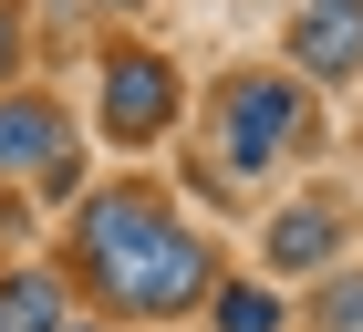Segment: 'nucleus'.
<instances>
[{
    "mask_svg": "<svg viewBox=\"0 0 363 332\" xmlns=\"http://www.w3.org/2000/svg\"><path fill=\"white\" fill-rule=\"evenodd\" d=\"M167 218H177V208H167L156 187H135V177H125V187H104V197H84V218H73V270L104 291V280L125 270V260H135Z\"/></svg>",
    "mask_w": 363,
    "mask_h": 332,
    "instance_id": "nucleus-3",
    "label": "nucleus"
},
{
    "mask_svg": "<svg viewBox=\"0 0 363 332\" xmlns=\"http://www.w3.org/2000/svg\"><path fill=\"white\" fill-rule=\"evenodd\" d=\"M21 73V11H11V0H0V83Z\"/></svg>",
    "mask_w": 363,
    "mask_h": 332,
    "instance_id": "nucleus-11",
    "label": "nucleus"
},
{
    "mask_svg": "<svg viewBox=\"0 0 363 332\" xmlns=\"http://www.w3.org/2000/svg\"><path fill=\"white\" fill-rule=\"evenodd\" d=\"M208 291H218V249L197 239V228L167 218L125 270L104 280V291H94V301H104V311H135V322H177V311H197Z\"/></svg>",
    "mask_w": 363,
    "mask_h": 332,
    "instance_id": "nucleus-2",
    "label": "nucleus"
},
{
    "mask_svg": "<svg viewBox=\"0 0 363 332\" xmlns=\"http://www.w3.org/2000/svg\"><path fill=\"white\" fill-rule=\"evenodd\" d=\"M62 322H73L62 270H0V332H62Z\"/></svg>",
    "mask_w": 363,
    "mask_h": 332,
    "instance_id": "nucleus-8",
    "label": "nucleus"
},
{
    "mask_svg": "<svg viewBox=\"0 0 363 332\" xmlns=\"http://www.w3.org/2000/svg\"><path fill=\"white\" fill-rule=\"evenodd\" d=\"M291 73L301 83H353L363 73V0H301L291 11Z\"/></svg>",
    "mask_w": 363,
    "mask_h": 332,
    "instance_id": "nucleus-5",
    "label": "nucleus"
},
{
    "mask_svg": "<svg viewBox=\"0 0 363 332\" xmlns=\"http://www.w3.org/2000/svg\"><path fill=\"white\" fill-rule=\"evenodd\" d=\"M73 156V114L52 94H0V177H52Z\"/></svg>",
    "mask_w": 363,
    "mask_h": 332,
    "instance_id": "nucleus-6",
    "label": "nucleus"
},
{
    "mask_svg": "<svg viewBox=\"0 0 363 332\" xmlns=\"http://www.w3.org/2000/svg\"><path fill=\"white\" fill-rule=\"evenodd\" d=\"M177 104H187V94H177V62L135 52V42L104 52V94H94V114H104L114 145H156V135L177 125Z\"/></svg>",
    "mask_w": 363,
    "mask_h": 332,
    "instance_id": "nucleus-4",
    "label": "nucleus"
},
{
    "mask_svg": "<svg viewBox=\"0 0 363 332\" xmlns=\"http://www.w3.org/2000/svg\"><path fill=\"white\" fill-rule=\"evenodd\" d=\"M311 332H363V270H322V291H311Z\"/></svg>",
    "mask_w": 363,
    "mask_h": 332,
    "instance_id": "nucleus-10",
    "label": "nucleus"
},
{
    "mask_svg": "<svg viewBox=\"0 0 363 332\" xmlns=\"http://www.w3.org/2000/svg\"><path fill=\"white\" fill-rule=\"evenodd\" d=\"M62 332H104V322H62Z\"/></svg>",
    "mask_w": 363,
    "mask_h": 332,
    "instance_id": "nucleus-12",
    "label": "nucleus"
},
{
    "mask_svg": "<svg viewBox=\"0 0 363 332\" xmlns=\"http://www.w3.org/2000/svg\"><path fill=\"white\" fill-rule=\"evenodd\" d=\"M104 11H135V0H104Z\"/></svg>",
    "mask_w": 363,
    "mask_h": 332,
    "instance_id": "nucleus-13",
    "label": "nucleus"
},
{
    "mask_svg": "<svg viewBox=\"0 0 363 332\" xmlns=\"http://www.w3.org/2000/svg\"><path fill=\"white\" fill-rule=\"evenodd\" d=\"M301 125H311L301 73H228L218 83V166L228 177H270L301 145Z\"/></svg>",
    "mask_w": 363,
    "mask_h": 332,
    "instance_id": "nucleus-1",
    "label": "nucleus"
},
{
    "mask_svg": "<svg viewBox=\"0 0 363 332\" xmlns=\"http://www.w3.org/2000/svg\"><path fill=\"white\" fill-rule=\"evenodd\" d=\"M208 322L218 332H280V291L270 280H218L208 291Z\"/></svg>",
    "mask_w": 363,
    "mask_h": 332,
    "instance_id": "nucleus-9",
    "label": "nucleus"
},
{
    "mask_svg": "<svg viewBox=\"0 0 363 332\" xmlns=\"http://www.w3.org/2000/svg\"><path fill=\"white\" fill-rule=\"evenodd\" d=\"M259 260H270L280 280H322L342 260V208L333 197H291V208L270 218V239H259Z\"/></svg>",
    "mask_w": 363,
    "mask_h": 332,
    "instance_id": "nucleus-7",
    "label": "nucleus"
}]
</instances>
